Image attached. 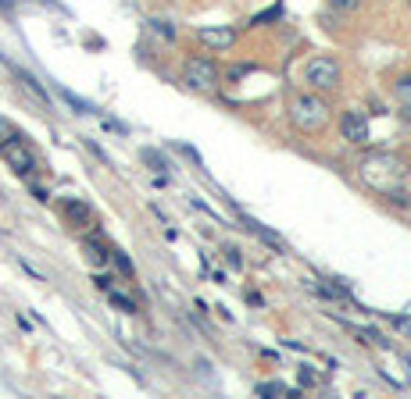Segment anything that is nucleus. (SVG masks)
<instances>
[{"instance_id": "obj_1", "label": "nucleus", "mask_w": 411, "mask_h": 399, "mask_svg": "<svg viewBox=\"0 0 411 399\" xmlns=\"http://www.w3.org/2000/svg\"><path fill=\"white\" fill-rule=\"evenodd\" d=\"M358 175L379 196H393L407 182V157L404 154H390V150H372V154H365L358 161Z\"/></svg>"}, {"instance_id": "obj_2", "label": "nucleus", "mask_w": 411, "mask_h": 399, "mask_svg": "<svg viewBox=\"0 0 411 399\" xmlns=\"http://www.w3.org/2000/svg\"><path fill=\"white\" fill-rule=\"evenodd\" d=\"M286 115H290V125L297 132H322L329 125V104L318 93H297L290 100Z\"/></svg>"}, {"instance_id": "obj_3", "label": "nucleus", "mask_w": 411, "mask_h": 399, "mask_svg": "<svg viewBox=\"0 0 411 399\" xmlns=\"http://www.w3.org/2000/svg\"><path fill=\"white\" fill-rule=\"evenodd\" d=\"M182 86L193 93H215L219 90V65L212 58H193L182 65Z\"/></svg>"}, {"instance_id": "obj_4", "label": "nucleus", "mask_w": 411, "mask_h": 399, "mask_svg": "<svg viewBox=\"0 0 411 399\" xmlns=\"http://www.w3.org/2000/svg\"><path fill=\"white\" fill-rule=\"evenodd\" d=\"M0 157H4L8 161V168L19 175V179H29L36 168H40V161H36V154H33V147L15 132L8 143H0Z\"/></svg>"}, {"instance_id": "obj_5", "label": "nucleus", "mask_w": 411, "mask_h": 399, "mask_svg": "<svg viewBox=\"0 0 411 399\" xmlns=\"http://www.w3.org/2000/svg\"><path fill=\"white\" fill-rule=\"evenodd\" d=\"M340 79H343V72H340V65H336L333 58H311V61L304 65V83H308L315 93L336 90Z\"/></svg>"}, {"instance_id": "obj_6", "label": "nucleus", "mask_w": 411, "mask_h": 399, "mask_svg": "<svg viewBox=\"0 0 411 399\" xmlns=\"http://www.w3.org/2000/svg\"><path fill=\"white\" fill-rule=\"evenodd\" d=\"M61 218H65L72 228H79V232H86V228H93V225H97L93 207H90L86 200H79V196H72V200H65V203H61Z\"/></svg>"}, {"instance_id": "obj_7", "label": "nucleus", "mask_w": 411, "mask_h": 399, "mask_svg": "<svg viewBox=\"0 0 411 399\" xmlns=\"http://www.w3.org/2000/svg\"><path fill=\"white\" fill-rule=\"evenodd\" d=\"M197 40L208 47V50H229L236 43V29L229 26H200L197 29Z\"/></svg>"}, {"instance_id": "obj_8", "label": "nucleus", "mask_w": 411, "mask_h": 399, "mask_svg": "<svg viewBox=\"0 0 411 399\" xmlns=\"http://www.w3.org/2000/svg\"><path fill=\"white\" fill-rule=\"evenodd\" d=\"M340 136H343L347 143H354V147L368 143V122H365V115H361V111H347V115L340 118Z\"/></svg>"}, {"instance_id": "obj_9", "label": "nucleus", "mask_w": 411, "mask_h": 399, "mask_svg": "<svg viewBox=\"0 0 411 399\" xmlns=\"http://www.w3.org/2000/svg\"><path fill=\"white\" fill-rule=\"evenodd\" d=\"M244 228H251V232H254V235H258V239H261L265 246H272V250H279V253H286V243H283V239H279L276 232H269V228H261V225H258L254 218H244Z\"/></svg>"}, {"instance_id": "obj_10", "label": "nucleus", "mask_w": 411, "mask_h": 399, "mask_svg": "<svg viewBox=\"0 0 411 399\" xmlns=\"http://www.w3.org/2000/svg\"><path fill=\"white\" fill-rule=\"evenodd\" d=\"M83 250H86V260H90L93 267H104L108 257H111V250H108L104 243H97V239H83Z\"/></svg>"}, {"instance_id": "obj_11", "label": "nucleus", "mask_w": 411, "mask_h": 399, "mask_svg": "<svg viewBox=\"0 0 411 399\" xmlns=\"http://www.w3.org/2000/svg\"><path fill=\"white\" fill-rule=\"evenodd\" d=\"M15 75H19V79L26 83V90H29V93H36V100H40L43 107H51V97H47V90H43V86H40V83H36V79H33L29 72H22V68H15Z\"/></svg>"}, {"instance_id": "obj_12", "label": "nucleus", "mask_w": 411, "mask_h": 399, "mask_svg": "<svg viewBox=\"0 0 411 399\" xmlns=\"http://www.w3.org/2000/svg\"><path fill=\"white\" fill-rule=\"evenodd\" d=\"M393 97H397L400 104H411V72H404V75L393 83Z\"/></svg>"}, {"instance_id": "obj_13", "label": "nucleus", "mask_w": 411, "mask_h": 399, "mask_svg": "<svg viewBox=\"0 0 411 399\" xmlns=\"http://www.w3.org/2000/svg\"><path fill=\"white\" fill-rule=\"evenodd\" d=\"M108 299H111V307H118L122 314H136V303H132L129 296H122V292H115V289H108Z\"/></svg>"}, {"instance_id": "obj_14", "label": "nucleus", "mask_w": 411, "mask_h": 399, "mask_svg": "<svg viewBox=\"0 0 411 399\" xmlns=\"http://www.w3.org/2000/svg\"><path fill=\"white\" fill-rule=\"evenodd\" d=\"M61 97H65V104H72V107H76V115H93V111H97L93 104L79 100V97H76V93H68V90H61Z\"/></svg>"}, {"instance_id": "obj_15", "label": "nucleus", "mask_w": 411, "mask_h": 399, "mask_svg": "<svg viewBox=\"0 0 411 399\" xmlns=\"http://www.w3.org/2000/svg\"><path fill=\"white\" fill-rule=\"evenodd\" d=\"M258 395H293V392H290L283 381H261V385H258Z\"/></svg>"}, {"instance_id": "obj_16", "label": "nucleus", "mask_w": 411, "mask_h": 399, "mask_svg": "<svg viewBox=\"0 0 411 399\" xmlns=\"http://www.w3.org/2000/svg\"><path fill=\"white\" fill-rule=\"evenodd\" d=\"M140 157H143V161H147V164H150V168H154L157 175H165V168H168V164H165V157H161L157 150H143Z\"/></svg>"}, {"instance_id": "obj_17", "label": "nucleus", "mask_w": 411, "mask_h": 399, "mask_svg": "<svg viewBox=\"0 0 411 399\" xmlns=\"http://www.w3.org/2000/svg\"><path fill=\"white\" fill-rule=\"evenodd\" d=\"M279 18H283V8L276 4V8H269V11H261V15H258V18H254L251 26H269V22H279Z\"/></svg>"}, {"instance_id": "obj_18", "label": "nucleus", "mask_w": 411, "mask_h": 399, "mask_svg": "<svg viewBox=\"0 0 411 399\" xmlns=\"http://www.w3.org/2000/svg\"><path fill=\"white\" fill-rule=\"evenodd\" d=\"M222 253H226V260H229V267H236V271L244 267V257H240V246H233V243H226V246H222Z\"/></svg>"}, {"instance_id": "obj_19", "label": "nucleus", "mask_w": 411, "mask_h": 399, "mask_svg": "<svg viewBox=\"0 0 411 399\" xmlns=\"http://www.w3.org/2000/svg\"><path fill=\"white\" fill-rule=\"evenodd\" d=\"M108 260H115V267H118L122 275H132V260H129L122 250H111V257H108Z\"/></svg>"}, {"instance_id": "obj_20", "label": "nucleus", "mask_w": 411, "mask_h": 399, "mask_svg": "<svg viewBox=\"0 0 411 399\" xmlns=\"http://www.w3.org/2000/svg\"><path fill=\"white\" fill-rule=\"evenodd\" d=\"M150 29H154V33H157L161 40H168V43L175 40V29H172L168 22H161V18H154V22H150Z\"/></svg>"}, {"instance_id": "obj_21", "label": "nucleus", "mask_w": 411, "mask_h": 399, "mask_svg": "<svg viewBox=\"0 0 411 399\" xmlns=\"http://www.w3.org/2000/svg\"><path fill=\"white\" fill-rule=\"evenodd\" d=\"M329 8H333V11H358L361 0H329Z\"/></svg>"}, {"instance_id": "obj_22", "label": "nucleus", "mask_w": 411, "mask_h": 399, "mask_svg": "<svg viewBox=\"0 0 411 399\" xmlns=\"http://www.w3.org/2000/svg\"><path fill=\"white\" fill-rule=\"evenodd\" d=\"M11 136H15V125H11L8 118H0V143H8Z\"/></svg>"}, {"instance_id": "obj_23", "label": "nucleus", "mask_w": 411, "mask_h": 399, "mask_svg": "<svg viewBox=\"0 0 411 399\" xmlns=\"http://www.w3.org/2000/svg\"><path fill=\"white\" fill-rule=\"evenodd\" d=\"M175 150H179L182 157H189V161H193V164L200 168V157H197V150H193V147H186V143H175Z\"/></svg>"}, {"instance_id": "obj_24", "label": "nucleus", "mask_w": 411, "mask_h": 399, "mask_svg": "<svg viewBox=\"0 0 411 399\" xmlns=\"http://www.w3.org/2000/svg\"><path fill=\"white\" fill-rule=\"evenodd\" d=\"M86 147H90V150H93V154H97V157H100L104 164H111V157H108V154H104V150H100V147H97L93 139H86Z\"/></svg>"}, {"instance_id": "obj_25", "label": "nucleus", "mask_w": 411, "mask_h": 399, "mask_svg": "<svg viewBox=\"0 0 411 399\" xmlns=\"http://www.w3.org/2000/svg\"><path fill=\"white\" fill-rule=\"evenodd\" d=\"M301 385H318V378H315L308 367H301Z\"/></svg>"}, {"instance_id": "obj_26", "label": "nucleus", "mask_w": 411, "mask_h": 399, "mask_svg": "<svg viewBox=\"0 0 411 399\" xmlns=\"http://www.w3.org/2000/svg\"><path fill=\"white\" fill-rule=\"evenodd\" d=\"M93 282H97V289H104V292H108V289H111V278H108V275H97V278H93Z\"/></svg>"}]
</instances>
